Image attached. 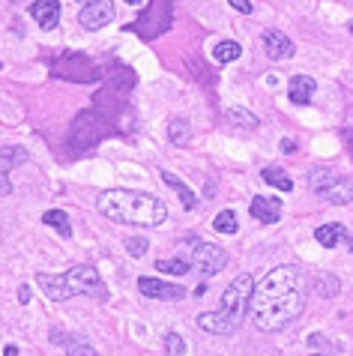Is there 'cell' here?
I'll list each match as a JSON object with an SVG mask.
<instances>
[{
  "label": "cell",
  "instance_id": "7a4b0ae2",
  "mask_svg": "<svg viewBox=\"0 0 353 356\" xmlns=\"http://www.w3.org/2000/svg\"><path fill=\"white\" fill-rule=\"evenodd\" d=\"M96 210L117 225H138V227H159L168 219V207L156 195L132 192V189H108L96 197Z\"/></svg>",
  "mask_w": 353,
  "mask_h": 356
},
{
  "label": "cell",
  "instance_id": "e575fe53",
  "mask_svg": "<svg viewBox=\"0 0 353 356\" xmlns=\"http://www.w3.org/2000/svg\"><path fill=\"white\" fill-rule=\"evenodd\" d=\"M347 249H350V254H353V236H350V240H347Z\"/></svg>",
  "mask_w": 353,
  "mask_h": 356
},
{
  "label": "cell",
  "instance_id": "7c38bea8",
  "mask_svg": "<svg viewBox=\"0 0 353 356\" xmlns=\"http://www.w3.org/2000/svg\"><path fill=\"white\" fill-rule=\"evenodd\" d=\"M27 162V150L22 147H0V195H9L13 192V183H9V171L15 165Z\"/></svg>",
  "mask_w": 353,
  "mask_h": 356
},
{
  "label": "cell",
  "instance_id": "30bf717a",
  "mask_svg": "<svg viewBox=\"0 0 353 356\" xmlns=\"http://www.w3.org/2000/svg\"><path fill=\"white\" fill-rule=\"evenodd\" d=\"M138 291L147 300H162V302H176L186 296V288H180V284H168V282L150 279V275H141L138 279Z\"/></svg>",
  "mask_w": 353,
  "mask_h": 356
},
{
  "label": "cell",
  "instance_id": "f1b7e54d",
  "mask_svg": "<svg viewBox=\"0 0 353 356\" xmlns=\"http://www.w3.org/2000/svg\"><path fill=\"white\" fill-rule=\"evenodd\" d=\"M126 252H129L132 258H141V254H147V240L144 236H129V240H126Z\"/></svg>",
  "mask_w": 353,
  "mask_h": 356
},
{
  "label": "cell",
  "instance_id": "e0dca14e",
  "mask_svg": "<svg viewBox=\"0 0 353 356\" xmlns=\"http://www.w3.org/2000/svg\"><path fill=\"white\" fill-rule=\"evenodd\" d=\"M261 180L272 186V189H279V192H293V180H290V174L284 171L281 165H267L261 171Z\"/></svg>",
  "mask_w": 353,
  "mask_h": 356
},
{
  "label": "cell",
  "instance_id": "5bb4252c",
  "mask_svg": "<svg viewBox=\"0 0 353 356\" xmlns=\"http://www.w3.org/2000/svg\"><path fill=\"white\" fill-rule=\"evenodd\" d=\"M31 15L42 31H54L60 24V0H36L31 3Z\"/></svg>",
  "mask_w": 353,
  "mask_h": 356
},
{
  "label": "cell",
  "instance_id": "6da1fadb",
  "mask_svg": "<svg viewBox=\"0 0 353 356\" xmlns=\"http://www.w3.org/2000/svg\"><path fill=\"white\" fill-rule=\"evenodd\" d=\"M302 312H306V282L299 266L281 264L263 275L261 284H254L249 309L254 330L281 332L284 326L299 321Z\"/></svg>",
  "mask_w": 353,
  "mask_h": 356
},
{
  "label": "cell",
  "instance_id": "5b68a950",
  "mask_svg": "<svg viewBox=\"0 0 353 356\" xmlns=\"http://www.w3.org/2000/svg\"><path fill=\"white\" fill-rule=\"evenodd\" d=\"M309 189L332 207H347L353 201V180L329 171V168H315L309 174Z\"/></svg>",
  "mask_w": 353,
  "mask_h": 356
},
{
  "label": "cell",
  "instance_id": "d4e9b609",
  "mask_svg": "<svg viewBox=\"0 0 353 356\" xmlns=\"http://www.w3.org/2000/svg\"><path fill=\"white\" fill-rule=\"evenodd\" d=\"M156 270L159 273H168V275H186L192 270V264L189 261H183V258H171V261H156Z\"/></svg>",
  "mask_w": 353,
  "mask_h": 356
},
{
  "label": "cell",
  "instance_id": "3957f363",
  "mask_svg": "<svg viewBox=\"0 0 353 356\" xmlns=\"http://www.w3.org/2000/svg\"><path fill=\"white\" fill-rule=\"evenodd\" d=\"M36 284L51 302H63L72 296H90V300H108V288L99 273L90 264H75L66 273H36Z\"/></svg>",
  "mask_w": 353,
  "mask_h": 356
},
{
  "label": "cell",
  "instance_id": "d590c367",
  "mask_svg": "<svg viewBox=\"0 0 353 356\" xmlns=\"http://www.w3.org/2000/svg\"><path fill=\"white\" fill-rule=\"evenodd\" d=\"M78 3H93V0H78Z\"/></svg>",
  "mask_w": 353,
  "mask_h": 356
},
{
  "label": "cell",
  "instance_id": "484cf974",
  "mask_svg": "<svg viewBox=\"0 0 353 356\" xmlns=\"http://www.w3.org/2000/svg\"><path fill=\"white\" fill-rule=\"evenodd\" d=\"M228 117L237 126H246V129H258V123H261L252 111H246V108H228Z\"/></svg>",
  "mask_w": 353,
  "mask_h": 356
},
{
  "label": "cell",
  "instance_id": "ba28073f",
  "mask_svg": "<svg viewBox=\"0 0 353 356\" xmlns=\"http://www.w3.org/2000/svg\"><path fill=\"white\" fill-rule=\"evenodd\" d=\"M189 252H192L195 270H198L204 279L219 275L224 266H228V252L215 243H207V240H198V236H195V240H189Z\"/></svg>",
  "mask_w": 353,
  "mask_h": 356
},
{
  "label": "cell",
  "instance_id": "836d02e7",
  "mask_svg": "<svg viewBox=\"0 0 353 356\" xmlns=\"http://www.w3.org/2000/svg\"><path fill=\"white\" fill-rule=\"evenodd\" d=\"M123 3H132V6H138V3H141V0H123Z\"/></svg>",
  "mask_w": 353,
  "mask_h": 356
},
{
  "label": "cell",
  "instance_id": "7402d4cb",
  "mask_svg": "<svg viewBox=\"0 0 353 356\" xmlns=\"http://www.w3.org/2000/svg\"><path fill=\"white\" fill-rule=\"evenodd\" d=\"M315 291H318V296H323V300H332V296L341 291V282L329 273H315Z\"/></svg>",
  "mask_w": 353,
  "mask_h": 356
},
{
  "label": "cell",
  "instance_id": "8d00e7d4",
  "mask_svg": "<svg viewBox=\"0 0 353 356\" xmlns=\"http://www.w3.org/2000/svg\"><path fill=\"white\" fill-rule=\"evenodd\" d=\"M311 356H323V353H311Z\"/></svg>",
  "mask_w": 353,
  "mask_h": 356
},
{
  "label": "cell",
  "instance_id": "4dcf8cb0",
  "mask_svg": "<svg viewBox=\"0 0 353 356\" xmlns=\"http://www.w3.org/2000/svg\"><path fill=\"white\" fill-rule=\"evenodd\" d=\"M31 296H33V291L31 288H27V284H22V288H18V302H31Z\"/></svg>",
  "mask_w": 353,
  "mask_h": 356
},
{
  "label": "cell",
  "instance_id": "277c9868",
  "mask_svg": "<svg viewBox=\"0 0 353 356\" xmlns=\"http://www.w3.org/2000/svg\"><path fill=\"white\" fill-rule=\"evenodd\" d=\"M252 293H254V279H252L249 273L237 275V279H233L228 288H224L222 300H219V314L233 326V330H240L243 318L249 314V309H252Z\"/></svg>",
  "mask_w": 353,
  "mask_h": 356
},
{
  "label": "cell",
  "instance_id": "8fae6325",
  "mask_svg": "<svg viewBox=\"0 0 353 356\" xmlns=\"http://www.w3.org/2000/svg\"><path fill=\"white\" fill-rule=\"evenodd\" d=\"M252 216L258 222H263V225H276V222H281V201L276 195H254L252 197Z\"/></svg>",
  "mask_w": 353,
  "mask_h": 356
},
{
  "label": "cell",
  "instance_id": "8992f818",
  "mask_svg": "<svg viewBox=\"0 0 353 356\" xmlns=\"http://www.w3.org/2000/svg\"><path fill=\"white\" fill-rule=\"evenodd\" d=\"M171 18H174V3L171 0H150L147 13L141 18H135L126 31L138 33L141 39H156V36H162L171 27Z\"/></svg>",
  "mask_w": 353,
  "mask_h": 356
},
{
  "label": "cell",
  "instance_id": "2e32d148",
  "mask_svg": "<svg viewBox=\"0 0 353 356\" xmlns=\"http://www.w3.org/2000/svg\"><path fill=\"white\" fill-rule=\"evenodd\" d=\"M315 240L323 245V249H336L338 243L347 240V231H345V225L341 222H327V225H320L315 231Z\"/></svg>",
  "mask_w": 353,
  "mask_h": 356
},
{
  "label": "cell",
  "instance_id": "cb8c5ba5",
  "mask_svg": "<svg viewBox=\"0 0 353 356\" xmlns=\"http://www.w3.org/2000/svg\"><path fill=\"white\" fill-rule=\"evenodd\" d=\"M213 227H215V231H219V234H237V213H233V210H222L219 216H215V219H213Z\"/></svg>",
  "mask_w": 353,
  "mask_h": 356
},
{
  "label": "cell",
  "instance_id": "52a82bcc",
  "mask_svg": "<svg viewBox=\"0 0 353 356\" xmlns=\"http://www.w3.org/2000/svg\"><path fill=\"white\" fill-rule=\"evenodd\" d=\"M51 72L57 78H66V81H99L102 72H99V66H96L90 57L81 54V51H66L60 54L57 60L51 63Z\"/></svg>",
  "mask_w": 353,
  "mask_h": 356
},
{
  "label": "cell",
  "instance_id": "9a60e30c",
  "mask_svg": "<svg viewBox=\"0 0 353 356\" xmlns=\"http://www.w3.org/2000/svg\"><path fill=\"white\" fill-rule=\"evenodd\" d=\"M288 96L293 105H309L311 96H315V78L309 75H293L288 84Z\"/></svg>",
  "mask_w": 353,
  "mask_h": 356
},
{
  "label": "cell",
  "instance_id": "4316f807",
  "mask_svg": "<svg viewBox=\"0 0 353 356\" xmlns=\"http://www.w3.org/2000/svg\"><path fill=\"white\" fill-rule=\"evenodd\" d=\"M165 348H168V356H183L186 353V344L176 332H168L165 335Z\"/></svg>",
  "mask_w": 353,
  "mask_h": 356
},
{
  "label": "cell",
  "instance_id": "83f0119b",
  "mask_svg": "<svg viewBox=\"0 0 353 356\" xmlns=\"http://www.w3.org/2000/svg\"><path fill=\"white\" fill-rule=\"evenodd\" d=\"M66 350H69V356H99V353H96L93 344H87V341H81V339H75Z\"/></svg>",
  "mask_w": 353,
  "mask_h": 356
},
{
  "label": "cell",
  "instance_id": "9c48e42d",
  "mask_svg": "<svg viewBox=\"0 0 353 356\" xmlns=\"http://www.w3.org/2000/svg\"><path fill=\"white\" fill-rule=\"evenodd\" d=\"M114 22V3L111 0H93V3H84V9L78 13V24L84 31H99Z\"/></svg>",
  "mask_w": 353,
  "mask_h": 356
},
{
  "label": "cell",
  "instance_id": "1f68e13d",
  "mask_svg": "<svg viewBox=\"0 0 353 356\" xmlns=\"http://www.w3.org/2000/svg\"><path fill=\"white\" fill-rule=\"evenodd\" d=\"M281 150L284 153H293V150H297V141H293V138H281Z\"/></svg>",
  "mask_w": 353,
  "mask_h": 356
},
{
  "label": "cell",
  "instance_id": "4fadbf2b",
  "mask_svg": "<svg viewBox=\"0 0 353 356\" xmlns=\"http://www.w3.org/2000/svg\"><path fill=\"white\" fill-rule=\"evenodd\" d=\"M261 42L270 60H288V57H293V42L281 31H263Z\"/></svg>",
  "mask_w": 353,
  "mask_h": 356
},
{
  "label": "cell",
  "instance_id": "44dd1931",
  "mask_svg": "<svg viewBox=\"0 0 353 356\" xmlns=\"http://www.w3.org/2000/svg\"><path fill=\"white\" fill-rule=\"evenodd\" d=\"M42 222L48 227H54L60 236H72V222H69V216H66L63 210H48V213H42Z\"/></svg>",
  "mask_w": 353,
  "mask_h": 356
},
{
  "label": "cell",
  "instance_id": "f546056e",
  "mask_svg": "<svg viewBox=\"0 0 353 356\" xmlns=\"http://www.w3.org/2000/svg\"><path fill=\"white\" fill-rule=\"evenodd\" d=\"M228 3H231L233 9H237V13H243V15H249L252 9H254V3H252V0H228Z\"/></svg>",
  "mask_w": 353,
  "mask_h": 356
},
{
  "label": "cell",
  "instance_id": "ffe728a7",
  "mask_svg": "<svg viewBox=\"0 0 353 356\" xmlns=\"http://www.w3.org/2000/svg\"><path fill=\"white\" fill-rule=\"evenodd\" d=\"M168 141L174 147H189L192 144V123L186 117H176L168 123Z\"/></svg>",
  "mask_w": 353,
  "mask_h": 356
},
{
  "label": "cell",
  "instance_id": "603a6c76",
  "mask_svg": "<svg viewBox=\"0 0 353 356\" xmlns=\"http://www.w3.org/2000/svg\"><path fill=\"white\" fill-rule=\"evenodd\" d=\"M240 54H243V45L233 42V39H224V42L213 48V57L219 63H233V60H240Z\"/></svg>",
  "mask_w": 353,
  "mask_h": 356
},
{
  "label": "cell",
  "instance_id": "ac0fdd59",
  "mask_svg": "<svg viewBox=\"0 0 353 356\" xmlns=\"http://www.w3.org/2000/svg\"><path fill=\"white\" fill-rule=\"evenodd\" d=\"M162 183L165 186H171V189L180 195V204H183V210H195V207H198V197H195V192L189 189V186H186L180 177L176 174H171V171H162Z\"/></svg>",
  "mask_w": 353,
  "mask_h": 356
},
{
  "label": "cell",
  "instance_id": "74e56055",
  "mask_svg": "<svg viewBox=\"0 0 353 356\" xmlns=\"http://www.w3.org/2000/svg\"><path fill=\"white\" fill-rule=\"evenodd\" d=\"M13 3H22V0H13Z\"/></svg>",
  "mask_w": 353,
  "mask_h": 356
},
{
  "label": "cell",
  "instance_id": "d6986e66",
  "mask_svg": "<svg viewBox=\"0 0 353 356\" xmlns=\"http://www.w3.org/2000/svg\"><path fill=\"white\" fill-rule=\"evenodd\" d=\"M198 326H201L204 332H210V335H233V332H237L219 312H204V314H198Z\"/></svg>",
  "mask_w": 353,
  "mask_h": 356
},
{
  "label": "cell",
  "instance_id": "d6a6232c",
  "mask_svg": "<svg viewBox=\"0 0 353 356\" xmlns=\"http://www.w3.org/2000/svg\"><path fill=\"white\" fill-rule=\"evenodd\" d=\"M3 356H27V353H22V350L15 348V344H6V348H3Z\"/></svg>",
  "mask_w": 353,
  "mask_h": 356
}]
</instances>
